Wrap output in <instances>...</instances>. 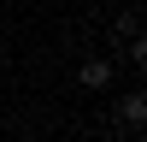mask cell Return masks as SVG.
I'll list each match as a JSON object with an SVG mask.
<instances>
[{"mask_svg":"<svg viewBox=\"0 0 147 142\" xmlns=\"http://www.w3.org/2000/svg\"><path fill=\"white\" fill-rule=\"evenodd\" d=\"M82 83H88V89H106V83H112V65H106V59H82Z\"/></svg>","mask_w":147,"mask_h":142,"instance_id":"6da1fadb","label":"cell"},{"mask_svg":"<svg viewBox=\"0 0 147 142\" xmlns=\"http://www.w3.org/2000/svg\"><path fill=\"white\" fill-rule=\"evenodd\" d=\"M118 113H124V124H141V118H147V101H141V95H124Z\"/></svg>","mask_w":147,"mask_h":142,"instance_id":"7a4b0ae2","label":"cell"}]
</instances>
